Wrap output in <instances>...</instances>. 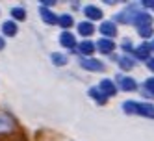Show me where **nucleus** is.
<instances>
[{
  "mask_svg": "<svg viewBox=\"0 0 154 141\" xmlns=\"http://www.w3.org/2000/svg\"><path fill=\"white\" fill-rule=\"evenodd\" d=\"M58 24H60L61 28H71V26H72V17L67 15V13H65V15H60V17H58Z\"/></svg>",
  "mask_w": 154,
  "mask_h": 141,
  "instance_id": "dca6fc26",
  "label": "nucleus"
},
{
  "mask_svg": "<svg viewBox=\"0 0 154 141\" xmlns=\"http://www.w3.org/2000/svg\"><path fill=\"white\" fill-rule=\"evenodd\" d=\"M113 48H115V45L112 43V39H100L97 43V50H100L102 54H109Z\"/></svg>",
  "mask_w": 154,
  "mask_h": 141,
  "instance_id": "f8f14e48",
  "label": "nucleus"
},
{
  "mask_svg": "<svg viewBox=\"0 0 154 141\" xmlns=\"http://www.w3.org/2000/svg\"><path fill=\"white\" fill-rule=\"evenodd\" d=\"M119 67L123 69V71H130L132 67H134V61H132L128 56H125V58H121V60H119Z\"/></svg>",
  "mask_w": 154,
  "mask_h": 141,
  "instance_id": "6ab92c4d",
  "label": "nucleus"
},
{
  "mask_svg": "<svg viewBox=\"0 0 154 141\" xmlns=\"http://www.w3.org/2000/svg\"><path fill=\"white\" fill-rule=\"evenodd\" d=\"M117 82L121 85V89L123 91H136L137 89V84L134 78H130V76H123V74H117Z\"/></svg>",
  "mask_w": 154,
  "mask_h": 141,
  "instance_id": "20e7f679",
  "label": "nucleus"
},
{
  "mask_svg": "<svg viewBox=\"0 0 154 141\" xmlns=\"http://www.w3.org/2000/svg\"><path fill=\"white\" fill-rule=\"evenodd\" d=\"M78 50H80L82 54H85V56H89V54H93V52H95V45H93L91 41H84V43H80Z\"/></svg>",
  "mask_w": 154,
  "mask_h": 141,
  "instance_id": "2eb2a0df",
  "label": "nucleus"
},
{
  "mask_svg": "<svg viewBox=\"0 0 154 141\" xmlns=\"http://www.w3.org/2000/svg\"><path fill=\"white\" fill-rule=\"evenodd\" d=\"M78 32H80L82 35H91L93 32H95V28H93V24L89 23V20H84V23L78 24Z\"/></svg>",
  "mask_w": 154,
  "mask_h": 141,
  "instance_id": "4468645a",
  "label": "nucleus"
},
{
  "mask_svg": "<svg viewBox=\"0 0 154 141\" xmlns=\"http://www.w3.org/2000/svg\"><path fill=\"white\" fill-rule=\"evenodd\" d=\"M80 67L85 69V71L100 72V71H104V63L98 61V60H95V58H82L80 60Z\"/></svg>",
  "mask_w": 154,
  "mask_h": 141,
  "instance_id": "7ed1b4c3",
  "label": "nucleus"
},
{
  "mask_svg": "<svg viewBox=\"0 0 154 141\" xmlns=\"http://www.w3.org/2000/svg\"><path fill=\"white\" fill-rule=\"evenodd\" d=\"M145 87H147L149 93L154 95V78H147V80H145Z\"/></svg>",
  "mask_w": 154,
  "mask_h": 141,
  "instance_id": "412c9836",
  "label": "nucleus"
},
{
  "mask_svg": "<svg viewBox=\"0 0 154 141\" xmlns=\"http://www.w3.org/2000/svg\"><path fill=\"white\" fill-rule=\"evenodd\" d=\"M100 34L106 35V39H108V37H113V35L117 34V24L112 23V20H106V23L100 24Z\"/></svg>",
  "mask_w": 154,
  "mask_h": 141,
  "instance_id": "0eeeda50",
  "label": "nucleus"
},
{
  "mask_svg": "<svg viewBox=\"0 0 154 141\" xmlns=\"http://www.w3.org/2000/svg\"><path fill=\"white\" fill-rule=\"evenodd\" d=\"M4 47H6V43H4V39H2V37H0V50H2Z\"/></svg>",
  "mask_w": 154,
  "mask_h": 141,
  "instance_id": "393cba45",
  "label": "nucleus"
},
{
  "mask_svg": "<svg viewBox=\"0 0 154 141\" xmlns=\"http://www.w3.org/2000/svg\"><path fill=\"white\" fill-rule=\"evenodd\" d=\"M2 32H4V35H8V37H15L17 32H19L17 23H15V20H6V23L2 24Z\"/></svg>",
  "mask_w": 154,
  "mask_h": 141,
  "instance_id": "9d476101",
  "label": "nucleus"
},
{
  "mask_svg": "<svg viewBox=\"0 0 154 141\" xmlns=\"http://www.w3.org/2000/svg\"><path fill=\"white\" fill-rule=\"evenodd\" d=\"M11 17L15 20H24L26 19V9L24 8H13L11 9Z\"/></svg>",
  "mask_w": 154,
  "mask_h": 141,
  "instance_id": "f3484780",
  "label": "nucleus"
},
{
  "mask_svg": "<svg viewBox=\"0 0 154 141\" xmlns=\"http://www.w3.org/2000/svg\"><path fill=\"white\" fill-rule=\"evenodd\" d=\"M150 48H152V50H154V41H152V45H150Z\"/></svg>",
  "mask_w": 154,
  "mask_h": 141,
  "instance_id": "a878e982",
  "label": "nucleus"
},
{
  "mask_svg": "<svg viewBox=\"0 0 154 141\" xmlns=\"http://www.w3.org/2000/svg\"><path fill=\"white\" fill-rule=\"evenodd\" d=\"M39 15H41V19L45 20L47 24H56V23H58V17L54 15L48 8H43V6H41V8H39Z\"/></svg>",
  "mask_w": 154,
  "mask_h": 141,
  "instance_id": "1a4fd4ad",
  "label": "nucleus"
},
{
  "mask_svg": "<svg viewBox=\"0 0 154 141\" xmlns=\"http://www.w3.org/2000/svg\"><path fill=\"white\" fill-rule=\"evenodd\" d=\"M60 43L65 48H74L76 47V39H74V35L71 34V32H63V34L60 35Z\"/></svg>",
  "mask_w": 154,
  "mask_h": 141,
  "instance_id": "6e6552de",
  "label": "nucleus"
},
{
  "mask_svg": "<svg viewBox=\"0 0 154 141\" xmlns=\"http://www.w3.org/2000/svg\"><path fill=\"white\" fill-rule=\"evenodd\" d=\"M56 2H54V0H45V2H43V8H48V6H54Z\"/></svg>",
  "mask_w": 154,
  "mask_h": 141,
  "instance_id": "b1692460",
  "label": "nucleus"
},
{
  "mask_svg": "<svg viewBox=\"0 0 154 141\" xmlns=\"http://www.w3.org/2000/svg\"><path fill=\"white\" fill-rule=\"evenodd\" d=\"M123 48H125L126 52H130V50H132V43H130V41H125V43H123Z\"/></svg>",
  "mask_w": 154,
  "mask_h": 141,
  "instance_id": "4be33fe9",
  "label": "nucleus"
},
{
  "mask_svg": "<svg viewBox=\"0 0 154 141\" xmlns=\"http://www.w3.org/2000/svg\"><path fill=\"white\" fill-rule=\"evenodd\" d=\"M15 128H17L15 119L8 112H0V134H11Z\"/></svg>",
  "mask_w": 154,
  "mask_h": 141,
  "instance_id": "f03ea898",
  "label": "nucleus"
},
{
  "mask_svg": "<svg viewBox=\"0 0 154 141\" xmlns=\"http://www.w3.org/2000/svg\"><path fill=\"white\" fill-rule=\"evenodd\" d=\"M98 91L102 95H106V97H113L117 93V87H115V84L112 80L104 78V80H100V84H98Z\"/></svg>",
  "mask_w": 154,
  "mask_h": 141,
  "instance_id": "39448f33",
  "label": "nucleus"
},
{
  "mask_svg": "<svg viewBox=\"0 0 154 141\" xmlns=\"http://www.w3.org/2000/svg\"><path fill=\"white\" fill-rule=\"evenodd\" d=\"M89 97H93V99H95L98 104H102V106L108 102V97H106V95H102L100 91H98V87H91V89H89Z\"/></svg>",
  "mask_w": 154,
  "mask_h": 141,
  "instance_id": "ddd939ff",
  "label": "nucleus"
},
{
  "mask_svg": "<svg viewBox=\"0 0 154 141\" xmlns=\"http://www.w3.org/2000/svg\"><path fill=\"white\" fill-rule=\"evenodd\" d=\"M50 58H52V63H54V65H58V67H61V65L67 63V58H65L63 54H60V52H54Z\"/></svg>",
  "mask_w": 154,
  "mask_h": 141,
  "instance_id": "a211bd4d",
  "label": "nucleus"
},
{
  "mask_svg": "<svg viewBox=\"0 0 154 141\" xmlns=\"http://www.w3.org/2000/svg\"><path fill=\"white\" fill-rule=\"evenodd\" d=\"M147 67H149L150 71H154V58H149V60H147Z\"/></svg>",
  "mask_w": 154,
  "mask_h": 141,
  "instance_id": "5701e85b",
  "label": "nucleus"
},
{
  "mask_svg": "<svg viewBox=\"0 0 154 141\" xmlns=\"http://www.w3.org/2000/svg\"><path fill=\"white\" fill-rule=\"evenodd\" d=\"M150 52H152L150 43H143L141 47L136 48V58H139V60H149L150 58Z\"/></svg>",
  "mask_w": 154,
  "mask_h": 141,
  "instance_id": "9b49d317",
  "label": "nucleus"
},
{
  "mask_svg": "<svg viewBox=\"0 0 154 141\" xmlns=\"http://www.w3.org/2000/svg\"><path fill=\"white\" fill-rule=\"evenodd\" d=\"M123 110H125V113H130V115H143V117L154 119V106L149 104V102L126 100V102L123 104Z\"/></svg>",
  "mask_w": 154,
  "mask_h": 141,
  "instance_id": "f257e3e1",
  "label": "nucleus"
},
{
  "mask_svg": "<svg viewBox=\"0 0 154 141\" xmlns=\"http://www.w3.org/2000/svg\"><path fill=\"white\" fill-rule=\"evenodd\" d=\"M139 35H141V37H150V35H152V28H150V26L139 28Z\"/></svg>",
  "mask_w": 154,
  "mask_h": 141,
  "instance_id": "aec40b11",
  "label": "nucleus"
},
{
  "mask_svg": "<svg viewBox=\"0 0 154 141\" xmlns=\"http://www.w3.org/2000/svg\"><path fill=\"white\" fill-rule=\"evenodd\" d=\"M84 15L89 20H100L102 19V9L97 6H85L84 8Z\"/></svg>",
  "mask_w": 154,
  "mask_h": 141,
  "instance_id": "423d86ee",
  "label": "nucleus"
}]
</instances>
